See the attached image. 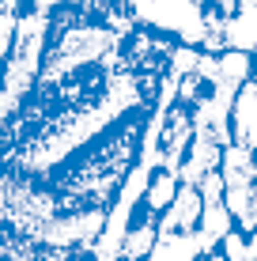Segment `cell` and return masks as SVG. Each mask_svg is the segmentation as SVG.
<instances>
[{"label": "cell", "mask_w": 257, "mask_h": 261, "mask_svg": "<svg viewBox=\"0 0 257 261\" xmlns=\"http://www.w3.org/2000/svg\"><path fill=\"white\" fill-rule=\"evenodd\" d=\"M208 254H216V246L201 231H159V242L148 261H201Z\"/></svg>", "instance_id": "obj_1"}, {"label": "cell", "mask_w": 257, "mask_h": 261, "mask_svg": "<svg viewBox=\"0 0 257 261\" xmlns=\"http://www.w3.org/2000/svg\"><path fill=\"white\" fill-rule=\"evenodd\" d=\"M231 140L257 151V76L246 80L231 106Z\"/></svg>", "instance_id": "obj_2"}, {"label": "cell", "mask_w": 257, "mask_h": 261, "mask_svg": "<svg viewBox=\"0 0 257 261\" xmlns=\"http://www.w3.org/2000/svg\"><path fill=\"white\" fill-rule=\"evenodd\" d=\"M201 212H205V197L197 186H182L178 197L170 201V208L159 216V231H197Z\"/></svg>", "instance_id": "obj_3"}, {"label": "cell", "mask_w": 257, "mask_h": 261, "mask_svg": "<svg viewBox=\"0 0 257 261\" xmlns=\"http://www.w3.org/2000/svg\"><path fill=\"white\" fill-rule=\"evenodd\" d=\"M178 190H182L178 170H170V167H155V170H152V178H148L144 201H140V208H136V212H144V216H152V220H159V216L170 208V201L178 197Z\"/></svg>", "instance_id": "obj_4"}, {"label": "cell", "mask_w": 257, "mask_h": 261, "mask_svg": "<svg viewBox=\"0 0 257 261\" xmlns=\"http://www.w3.org/2000/svg\"><path fill=\"white\" fill-rule=\"evenodd\" d=\"M219 174H223L227 186H250L257 182V151L246 148V144L231 140L223 148V159H219Z\"/></svg>", "instance_id": "obj_5"}, {"label": "cell", "mask_w": 257, "mask_h": 261, "mask_svg": "<svg viewBox=\"0 0 257 261\" xmlns=\"http://www.w3.org/2000/svg\"><path fill=\"white\" fill-rule=\"evenodd\" d=\"M155 242H159V220L136 212L125 242H121V257L118 261H148V254L155 250Z\"/></svg>", "instance_id": "obj_6"}, {"label": "cell", "mask_w": 257, "mask_h": 261, "mask_svg": "<svg viewBox=\"0 0 257 261\" xmlns=\"http://www.w3.org/2000/svg\"><path fill=\"white\" fill-rule=\"evenodd\" d=\"M253 76H257V57H253V53L231 49V46L219 53V80H223V84L242 87L246 80H253Z\"/></svg>", "instance_id": "obj_7"}, {"label": "cell", "mask_w": 257, "mask_h": 261, "mask_svg": "<svg viewBox=\"0 0 257 261\" xmlns=\"http://www.w3.org/2000/svg\"><path fill=\"white\" fill-rule=\"evenodd\" d=\"M238 223H235V216L227 212V204L219 201V204H205V212H201V235H205L212 246H219V239L227 235V231H235Z\"/></svg>", "instance_id": "obj_8"}, {"label": "cell", "mask_w": 257, "mask_h": 261, "mask_svg": "<svg viewBox=\"0 0 257 261\" xmlns=\"http://www.w3.org/2000/svg\"><path fill=\"white\" fill-rule=\"evenodd\" d=\"M216 250H219L227 261H246V257H250V235H246L242 227H235V231H227V235L219 239Z\"/></svg>", "instance_id": "obj_9"}, {"label": "cell", "mask_w": 257, "mask_h": 261, "mask_svg": "<svg viewBox=\"0 0 257 261\" xmlns=\"http://www.w3.org/2000/svg\"><path fill=\"white\" fill-rule=\"evenodd\" d=\"M250 197H253V182L250 186H227L223 204H227V212L235 216V223L246 220V212H250Z\"/></svg>", "instance_id": "obj_10"}, {"label": "cell", "mask_w": 257, "mask_h": 261, "mask_svg": "<svg viewBox=\"0 0 257 261\" xmlns=\"http://www.w3.org/2000/svg\"><path fill=\"white\" fill-rule=\"evenodd\" d=\"M197 190H201V197H205V204H219V201H223V193H227V182H223L219 170H208V174L197 182Z\"/></svg>", "instance_id": "obj_11"}, {"label": "cell", "mask_w": 257, "mask_h": 261, "mask_svg": "<svg viewBox=\"0 0 257 261\" xmlns=\"http://www.w3.org/2000/svg\"><path fill=\"white\" fill-rule=\"evenodd\" d=\"M205 261H227V257H223V254H219V250H216V254H208Z\"/></svg>", "instance_id": "obj_12"}]
</instances>
